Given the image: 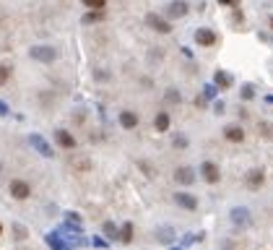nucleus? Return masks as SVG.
I'll list each match as a JSON object with an SVG mask.
<instances>
[{"label": "nucleus", "instance_id": "obj_1", "mask_svg": "<svg viewBox=\"0 0 273 250\" xmlns=\"http://www.w3.org/2000/svg\"><path fill=\"white\" fill-rule=\"evenodd\" d=\"M29 58L37 63H52L57 58V52H55V47H47V44H34L29 50Z\"/></svg>", "mask_w": 273, "mask_h": 250}, {"label": "nucleus", "instance_id": "obj_2", "mask_svg": "<svg viewBox=\"0 0 273 250\" xmlns=\"http://www.w3.org/2000/svg\"><path fill=\"white\" fill-rule=\"evenodd\" d=\"M29 144H32V149L39 151L44 159H52V156H55V151H52V146L47 144V138H44V135H39V133H32V135H29Z\"/></svg>", "mask_w": 273, "mask_h": 250}, {"label": "nucleus", "instance_id": "obj_3", "mask_svg": "<svg viewBox=\"0 0 273 250\" xmlns=\"http://www.w3.org/2000/svg\"><path fill=\"white\" fill-rule=\"evenodd\" d=\"M11 196L16 198V201H26L29 196H32V185L26 183V180H11Z\"/></svg>", "mask_w": 273, "mask_h": 250}, {"label": "nucleus", "instance_id": "obj_4", "mask_svg": "<svg viewBox=\"0 0 273 250\" xmlns=\"http://www.w3.org/2000/svg\"><path fill=\"white\" fill-rule=\"evenodd\" d=\"M195 42L200 44V47H214V44L219 42V37H216V32H214V29L200 26V29H195Z\"/></svg>", "mask_w": 273, "mask_h": 250}, {"label": "nucleus", "instance_id": "obj_5", "mask_svg": "<svg viewBox=\"0 0 273 250\" xmlns=\"http://www.w3.org/2000/svg\"><path fill=\"white\" fill-rule=\"evenodd\" d=\"M200 175H203V180H206V183H211V185H216L219 180H221V170H219V164H214V162H203V164H200Z\"/></svg>", "mask_w": 273, "mask_h": 250}, {"label": "nucleus", "instance_id": "obj_6", "mask_svg": "<svg viewBox=\"0 0 273 250\" xmlns=\"http://www.w3.org/2000/svg\"><path fill=\"white\" fill-rule=\"evenodd\" d=\"M146 24H148V29H154V32H159V34H169V32H172V24H169V21H164L162 16H156V13H148V16H146Z\"/></svg>", "mask_w": 273, "mask_h": 250}, {"label": "nucleus", "instance_id": "obj_7", "mask_svg": "<svg viewBox=\"0 0 273 250\" xmlns=\"http://www.w3.org/2000/svg\"><path fill=\"white\" fill-rule=\"evenodd\" d=\"M174 180H177L179 185H193L195 183V170L188 167V164H182V167L174 170Z\"/></svg>", "mask_w": 273, "mask_h": 250}, {"label": "nucleus", "instance_id": "obj_8", "mask_svg": "<svg viewBox=\"0 0 273 250\" xmlns=\"http://www.w3.org/2000/svg\"><path fill=\"white\" fill-rule=\"evenodd\" d=\"M174 203L179 209H185V211H195L198 209V198L190 196V193H174Z\"/></svg>", "mask_w": 273, "mask_h": 250}, {"label": "nucleus", "instance_id": "obj_9", "mask_svg": "<svg viewBox=\"0 0 273 250\" xmlns=\"http://www.w3.org/2000/svg\"><path fill=\"white\" fill-rule=\"evenodd\" d=\"M55 141H57V146H63V149H76V138H73V133H68L65 128H57L55 130Z\"/></svg>", "mask_w": 273, "mask_h": 250}, {"label": "nucleus", "instance_id": "obj_10", "mask_svg": "<svg viewBox=\"0 0 273 250\" xmlns=\"http://www.w3.org/2000/svg\"><path fill=\"white\" fill-rule=\"evenodd\" d=\"M188 3H185V0H174V3H169L167 6V16L169 18H182V16H188Z\"/></svg>", "mask_w": 273, "mask_h": 250}, {"label": "nucleus", "instance_id": "obj_11", "mask_svg": "<svg viewBox=\"0 0 273 250\" xmlns=\"http://www.w3.org/2000/svg\"><path fill=\"white\" fill-rule=\"evenodd\" d=\"M263 183H265V172L263 170H250L247 172V188L250 190H258Z\"/></svg>", "mask_w": 273, "mask_h": 250}, {"label": "nucleus", "instance_id": "obj_12", "mask_svg": "<svg viewBox=\"0 0 273 250\" xmlns=\"http://www.w3.org/2000/svg\"><path fill=\"white\" fill-rule=\"evenodd\" d=\"M44 242H47L50 247H55V250H65V247H68V240H63V232H60V230L44 235Z\"/></svg>", "mask_w": 273, "mask_h": 250}, {"label": "nucleus", "instance_id": "obj_13", "mask_svg": "<svg viewBox=\"0 0 273 250\" xmlns=\"http://www.w3.org/2000/svg\"><path fill=\"white\" fill-rule=\"evenodd\" d=\"M120 125H123L125 130L138 128V115H135V112H130V109H123V112H120Z\"/></svg>", "mask_w": 273, "mask_h": 250}, {"label": "nucleus", "instance_id": "obj_14", "mask_svg": "<svg viewBox=\"0 0 273 250\" xmlns=\"http://www.w3.org/2000/svg\"><path fill=\"white\" fill-rule=\"evenodd\" d=\"M224 135H226V141H232V144H242L245 141V130L239 125H226Z\"/></svg>", "mask_w": 273, "mask_h": 250}, {"label": "nucleus", "instance_id": "obj_15", "mask_svg": "<svg viewBox=\"0 0 273 250\" xmlns=\"http://www.w3.org/2000/svg\"><path fill=\"white\" fill-rule=\"evenodd\" d=\"M214 84L221 86V89H232L234 76H232V73H226V71H216V73H214Z\"/></svg>", "mask_w": 273, "mask_h": 250}, {"label": "nucleus", "instance_id": "obj_16", "mask_svg": "<svg viewBox=\"0 0 273 250\" xmlns=\"http://www.w3.org/2000/svg\"><path fill=\"white\" fill-rule=\"evenodd\" d=\"M232 221L239 224V227H247V224H250V214H247V209H245V206L232 209Z\"/></svg>", "mask_w": 273, "mask_h": 250}, {"label": "nucleus", "instance_id": "obj_17", "mask_svg": "<svg viewBox=\"0 0 273 250\" xmlns=\"http://www.w3.org/2000/svg\"><path fill=\"white\" fill-rule=\"evenodd\" d=\"M169 123H172V120H169L167 112H159V115L154 118V128H156L159 133H167V130H169Z\"/></svg>", "mask_w": 273, "mask_h": 250}, {"label": "nucleus", "instance_id": "obj_18", "mask_svg": "<svg viewBox=\"0 0 273 250\" xmlns=\"http://www.w3.org/2000/svg\"><path fill=\"white\" fill-rule=\"evenodd\" d=\"M81 21H83V24H99V21H104V13L99 8H88V13Z\"/></svg>", "mask_w": 273, "mask_h": 250}, {"label": "nucleus", "instance_id": "obj_19", "mask_svg": "<svg viewBox=\"0 0 273 250\" xmlns=\"http://www.w3.org/2000/svg\"><path fill=\"white\" fill-rule=\"evenodd\" d=\"M120 242H123V245H130V242H133V221H125V224H123Z\"/></svg>", "mask_w": 273, "mask_h": 250}, {"label": "nucleus", "instance_id": "obj_20", "mask_svg": "<svg viewBox=\"0 0 273 250\" xmlns=\"http://www.w3.org/2000/svg\"><path fill=\"white\" fill-rule=\"evenodd\" d=\"M81 3H83L86 8H99V11H104L107 0H81Z\"/></svg>", "mask_w": 273, "mask_h": 250}, {"label": "nucleus", "instance_id": "obj_21", "mask_svg": "<svg viewBox=\"0 0 273 250\" xmlns=\"http://www.w3.org/2000/svg\"><path fill=\"white\" fill-rule=\"evenodd\" d=\"M8 78H11V68L8 65H0V86H6Z\"/></svg>", "mask_w": 273, "mask_h": 250}, {"label": "nucleus", "instance_id": "obj_22", "mask_svg": "<svg viewBox=\"0 0 273 250\" xmlns=\"http://www.w3.org/2000/svg\"><path fill=\"white\" fill-rule=\"evenodd\" d=\"M88 167H91V162H88L86 156H81L78 162H76V170H78V172H88Z\"/></svg>", "mask_w": 273, "mask_h": 250}, {"label": "nucleus", "instance_id": "obj_23", "mask_svg": "<svg viewBox=\"0 0 273 250\" xmlns=\"http://www.w3.org/2000/svg\"><path fill=\"white\" fill-rule=\"evenodd\" d=\"M179 99H182V94H179V92H174V89H169V92H167V102L179 104Z\"/></svg>", "mask_w": 273, "mask_h": 250}, {"label": "nucleus", "instance_id": "obj_24", "mask_svg": "<svg viewBox=\"0 0 273 250\" xmlns=\"http://www.w3.org/2000/svg\"><path fill=\"white\" fill-rule=\"evenodd\" d=\"M104 232H107V237L115 240V237H117V227L112 224V221H107V224H104Z\"/></svg>", "mask_w": 273, "mask_h": 250}, {"label": "nucleus", "instance_id": "obj_25", "mask_svg": "<svg viewBox=\"0 0 273 250\" xmlns=\"http://www.w3.org/2000/svg\"><path fill=\"white\" fill-rule=\"evenodd\" d=\"M174 149H188V138H185V135H174Z\"/></svg>", "mask_w": 273, "mask_h": 250}, {"label": "nucleus", "instance_id": "obj_26", "mask_svg": "<svg viewBox=\"0 0 273 250\" xmlns=\"http://www.w3.org/2000/svg\"><path fill=\"white\" fill-rule=\"evenodd\" d=\"M13 230H16V237H18V240L26 237V227H24V224H13Z\"/></svg>", "mask_w": 273, "mask_h": 250}, {"label": "nucleus", "instance_id": "obj_27", "mask_svg": "<svg viewBox=\"0 0 273 250\" xmlns=\"http://www.w3.org/2000/svg\"><path fill=\"white\" fill-rule=\"evenodd\" d=\"M91 245H97V247H107L109 242H107L104 237H99V235H94V237H91Z\"/></svg>", "mask_w": 273, "mask_h": 250}, {"label": "nucleus", "instance_id": "obj_28", "mask_svg": "<svg viewBox=\"0 0 273 250\" xmlns=\"http://www.w3.org/2000/svg\"><path fill=\"white\" fill-rule=\"evenodd\" d=\"M65 219H68V221H73V224H81V214H76V211H68Z\"/></svg>", "mask_w": 273, "mask_h": 250}, {"label": "nucleus", "instance_id": "obj_29", "mask_svg": "<svg viewBox=\"0 0 273 250\" xmlns=\"http://www.w3.org/2000/svg\"><path fill=\"white\" fill-rule=\"evenodd\" d=\"M253 94H255L253 86H245V89H242V97H245V99H253Z\"/></svg>", "mask_w": 273, "mask_h": 250}, {"label": "nucleus", "instance_id": "obj_30", "mask_svg": "<svg viewBox=\"0 0 273 250\" xmlns=\"http://www.w3.org/2000/svg\"><path fill=\"white\" fill-rule=\"evenodd\" d=\"M6 115H8V104L0 99V118H6Z\"/></svg>", "mask_w": 273, "mask_h": 250}, {"label": "nucleus", "instance_id": "obj_31", "mask_svg": "<svg viewBox=\"0 0 273 250\" xmlns=\"http://www.w3.org/2000/svg\"><path fill=\"white\" fill-rule=\"evenodd\" d=\"M214 112H216V115H221V112H224V102H214Z\"/></svg>", "mask_w": 273, "mask_h": 250}, {"label": "nucleus", "instance_id": "obj_32", "mask_svg": "<svg viewBox=\"0 0 273 250\" xmlns=\"http://www.w3.org/2000/svg\"><path fill=\"white\" fill-rule=\"evenodd\" d=\"M216 3H219V6H237L239 0H216Z\"/></svg>", "mask_w": 273, "mask_h": 250}, {"label": "nucleus", "instance_id": "obj_33", "mask_svg": "<svg viewBox=\"0 0 273 250\" xmlns=\"http://www.w3.org/2000/svg\"><path fill=\"white\" fill-rule=\"evenodd\" d=\"M260 128H263V133H265V135H273V130L268 128V123H260Z\"/></svg>", "mask_w": 273, "mask_h": 250}, {"label": "nucleus", "instance_id": "obj_34", "mask_svg": "<svg viewBox=\"0 0 273 250\" xmlns=\"http://www.w3.org/2000/svg\"><path fill=\"white\" fill-rule=\"evenodd\" d=\"M270 29H273V16H270Z\"/></svg>", "mask_w": 273, "mask_h": 250}, {"label": "nucleus", "instance_id": "obj_35", "mask_svg": "<svg viewBox=\"0 0 273 250\" xmlns=\"http://www.w3.org/2000/svg\"><path fill=\"white\" fill-rule=\"evenodd\" d=\"M0 235H3V224H0Z\"/></svg>", "mask_w": 273, "mask_h": 250}, {"label": "nucleus", "instance_id": "obj_36", "mask_svg": "<svg viewBox=\"0 0 273 250\" xmlns=\"http://www.w3.org/2000/svg\"><path fill=\"white\" fill-rule=\"evenodd\" d=\"M0 170H3V164H0Z\"/></svg>", "mask_w": 273, "mask_h": 250}]
</instances>
